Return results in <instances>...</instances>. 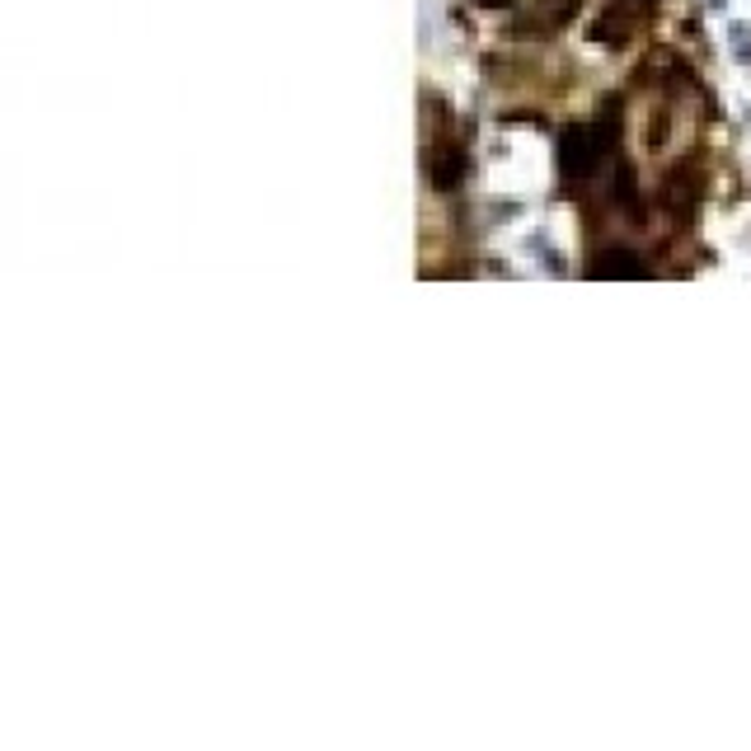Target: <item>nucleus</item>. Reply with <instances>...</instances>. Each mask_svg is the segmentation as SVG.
<instances>
[{
  "instance_id": "1",
  "label": "nucleus",
  "mask_w": 751,
  "mask_h": 751,
  "mask_svg": "<svg viewBox=\"0 0 751 751\" xmlns=\"http://www.w3.org/2000/svg\"><path fill=\"white\" fill-rule=\"evenodd\" d=\"M606 142L610 136L597 122H573V128H564V136H559V169H564L568 179H592L606 161Z\"/></svg>"
},
{
  "instance_id": "2",
  "label": "nucleus",
  "mask_w": 751,
  "mask_h": 751,
  "mask_svg": "<svg viewBox=\"0 0 751 751\" xmlns=\"http://www.w3.org/2000/svg\"><path fill=\"white\" fill-rule=\"evenodd\" d=\"M592 33H597V38H606L610 47H625V43L634 38V20H630V10H625V5H610V10L601 14V20L592 24Z\"/></svg>"
},
{
  "instance_id": "3",
  "label": "nucleus",
  "mask_w": 751,
  "mask_h": 751,
  "mask_svg": "<svg viewBox=\"0 0 751 751\" xmlns=\"http://www.w3.org/2000/svg\"><path fill=\"white\" fill-rule=\"evenodd\" d=\"M461 174H465V155H461V146H437V161H432V184L442 188V194H451V188L461 184Z\"/></svg>"
},
{
  "instance_id": "4",
  "label": "nucleus",
  "mask_w": 751,
  "mask_h": 751,
  "mask_svg": "<svg viewBox=\"0 0 751 751\" xmlns=\"http://www.w3.org/2000/svg\"><path fill=\"white\" fill-rule=\"evenodd\" d=\"M597 273H601V277H639V273H643V258L630 254V250H606V254L597 258Z\"/></svg>"
},
{
  "instance_id": "5",
  "label": "nucleus",
  "mask_w": 751,
  "mask_h": 751,
  "mask_svg": "<svg viewBox=\"0 0 751 751\" xmlns=\"http://www.w3.org/2000/svg\"><path fill=\"white\" fill-rule=\"evenodd\" d=\"M540 10H545V29H559L573 20V10H578V0H540Z\"/></svg>"
},
{
  "instance_id": "6",
  "label": "nucleus",
  "mask_w": 751,
  "mask_h": 751,
  "mask_svg": "<svg viewBox=\"0 0 751 751\" xmlns=\"http://www.w3.org/2000/svg\"><path fill=\"white\" fill-rule=\"evenodd\" d=\"M475 5H484V10H508L512 0H475Z\"/></svg>"
}]
</instances>
